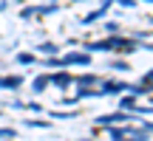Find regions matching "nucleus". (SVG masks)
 Returning a JSON list of instances; mask_svg holds the SVG:
<instances>
[{
    "instance_id": "1",
    "label": "nucleus",
    "mask_w": 153,
    "mask_h": 141,
    "mask_svg": "<svg viewBox=\"0 0 153 141\" xmlns=\"http://www.w3.org/2000/svg\"><path fill=\"white\" fill-rule=\"evenodd\" d=\"M48 79L54 82L57 87H68V85H71V76H68V73H54V76H48Z\"/></svg>"
},
{
    "instance_id": "2",
    "label": "nucleus",
    "mask_w": 153,
    "mask_h": 141,
    "mask_svg": "<svg viewBox=\"0 0 153 141\" xmlns=\"http://www.w3.org/2000/svg\"><path fill=\"white\" fill-rule=\"evenodd\" d=\"M20 85H23L20 76H6V79L0 76V87H20Z\"/></svg>"
},
{
    "instance_id": "3",
    "label": "nucleus",
    "mask_w": 153,
    "mask_h": 141,
    "mask_svg": "<svg viewBox=\"0 0 153 141\" xmlns=\"http://www.w3.org/2000/svg\"><path fill=\"white\" fill-rule=\"evenodd\" d=\"M48 82H51L48 76H40V79H34V90H43V87L48 85Z\"/></svg>"
},
{
    "instance_id": "4",
    "label": "nucleus",
    "mask_w": 153,
    "mask_h": 141,
    "mask_svg": "<svg viewBox=\"0 0 153 141\" xmlns=\"http://www.w3.org/2000/svg\"><path fill=\"white\" fill-rule=\"evenodd\" d=\"M17 59H20L23 65H28V62H34V57H31V54H20V57H17Z\"/></svg>"
},
{
    "instance_id": "5",
    "label": "nucleus",
    "mask_w": 153,
    "mask_h": 141,
    "mask_svg": "<svg viewBox=\"0 0 153 141\" xmlns=\"http://www.w3.org/2000/svg\"><path fill=\"white\" fill-rule=\"evenodd\" d=\"M145 82H148V85H153V70H150L148 76H145Z\"/></svg>"
}]
</instances>
